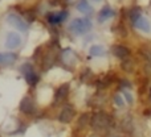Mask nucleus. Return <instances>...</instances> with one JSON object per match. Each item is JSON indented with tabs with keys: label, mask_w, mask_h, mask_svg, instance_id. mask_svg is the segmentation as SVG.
Here are the masks:
<instances>
[{
	"label": "nucleus",
	"mask_w": 151,
	"mask_h": 137,
	"mask_svg": "<svg viewBox=\"0 0 151 137\" xmlns=\"http://www.w3.org/2000/svg\"><path fill=\"white\" fill-rule=\"evenodd\" d=\"M91 29V21L88 18H74L70 24V31L76 34H85Z\"/></svg>",
	"instance_id": "f257e3e1"
},
{
	"label": "nucleus",
	"mask_w": 151,
	"mask_h": 137,
	"mask_svg": "<svg viewBox=\"0 0 151 137\" xmlns=\"http://www.w3.org/2000/svg\"><path fill=\"white\" fill-rule=\"evenodd\" d=\"M7 23L9 24V25H12L13 28L19 29L20 32H27V29H28V25H27L25 21H24L20 16L15 15V13H11V15L7 16Z\"/></svg>",
	"instance_id": "f03ea898"
},
{
	"label": "nucleus",
	"mask_w": 151,
	"mask_h": 137,
	"mask_svg": "<svg viewBox=\"0 0 151 137\" xmlns=\"http://www.w3.org/2000/svg\"><path fill=\"white\" fill-rule=\"evenodd\" d=\"M21 44V37L16 32H9L5 38V48L8 49H16Z\"/></svg>",
	"instance_id": "7ed1b4c3"
},
{
	"label": "nucleus",
	"mask_w": 151,
	"mask_h": 137,
	"mask_svg": "<svg viewBox=\"0 0 151 137\" xmlns=\"http://www.w3.org/2000/svg\"><path fill=\"white\" fill-rule=\"evenodd\" d=\"M133 20H134L135 26L139 31L146 32V33L150 32V23L146 17H143V16H141V15H137V16H133Z\"/></svg>",
	"instance_id": "20e7f679"
},
{
	"label": "nucleus",
	"mask_w": 151,
	"mask_h": 137,
	"mask_svg": "<svg viewBox=\"0 0 151 137\" xmlns=\"http://www.w3.org/2000/svg\"><path fill=\"white\" fill-rule=\"evenodd\" d=\"M21 71H23V74L25 75V79L28 80L31 84H33V83H36L37 80V77L36 74H35L33 69H32L31 65H28V63H25V65H23V67H21Z\"/></svg>",
	"instance_id": "39448f33"
},
{
	"label": "nucleus",
	"mask_w": 151,
	"mask_h": 137,
	"mask_svg": "<svg viewBox=\"0 0 151 137\" xmlns=\"http://www.w3.org/2000/svg\"><path fill=\"white\" fill-rule=\"evenodd\" d=\"M66 17H68V12H66V11H63V12H57V13L49 15L48 21H49L50 24H60V23H63V21H65Z\"/></svg>",
	"instance_id": "423d86ee"
},
{
	"label": "nucleus",
	"mask_w": 151,
	"mask_h": 137,
	"mask_svg": "<svg viewBox=\"0 0 151 137\" xmlns=\"http://www.w3.org/2000/svg\"><path fill=\"white\" fill-rule=\"evenodd\" d=\"M16 61V55L13 53H0V66L12 65Z\"/></svg>",
	"instance_id": "0eeeda50"
},
{
	"label": "nucleus",
	"mask_w": 151,
	"mask_h": 137,
	"mask_svg": "<svg viewBox=\"0 0 151 137\" xmlns=\"http://www.w3.org/2000/svg\"><path fill=\"white\" fill-rule=\"evenodd\" d=\"M113 16H114V11H113L110 7H104L101 9V12H99L98 21L99 23H105V21H107L109 18H111Z\"/></svg>",
	"instance_id": "6e6552de"
},
{
	"label": "nucleus",
	"mask_w": 151,
	"mask_h": 137,
	"mask_svg": "<svg viewBox=\"0 0 151 137\" xmlns=\"http://www.w3.org/2000/svg\"><path fill=\"white\" fill-rule=\"evenodd\" d=\"M77 9H78V12H81L82 15H90V13L93 12V8H91V5L89 4L86 0H80V1H78Z\"/></svg>",
	"instance_id": "1a4fd4ad"
},
{
	"label": "nucleus",
	"mask_w": 151,
	"mask_h": 137,
	"mask_svg": "<svg viewBox=\"0 0 151 137\" xmlns=\"http://www.w3.org/2000/svg\"><path fill=\"white\" fill-rule=\"evenodd\" d=\"M89 53H90V55H94V57H101V55L105 54V49L101 45H93L89 50Z\"/></svg>",
	"instance_id": "9d476101"
},
{
	"label": "nucleus",
	"mask_w": 151,
	"mask_h": 137,
	"mask_svg": "<svg viewBox=\"0 0 151 137\" xmlns=\"http://www.w3.org/2000/svg\"><path fill=\"white\" fill-rule=\"evenodd\" d=\"M72 116H73V111H70L69 108H65L63 112H61L60 120H61V121H64V123H68L69 120L72 119Z\"/></svg>",
	"instance_id": "9b49d317"
},
{
	"label": "nucleus",
	"mask_w": 151,
	"mask_h": 137,
	"mask_svg": "<svg viewBox=\"0 0 151 137\" xmlns=\"http://www.w3.org/2000/svg\"><path fill=\"white\" fill-rule=\"evenodd\" d=\"M114 102H115V104H117V106H119V107H122V106H123V100H122V98H121L119 95L115 96Z\"/></svg>",
	"instance_id": "f8f14e48"
},
{
	"label": "nucleus",
	"mask_w": 151,
	"mask_h": 137,
	"mask_svg": "<svg viewBox=\"0 0 151 137\" xmlns=\"http://www.w3.org/2000/svg\"><path fill=\"white\" fill-rule=\"evenodd\" d=\"M123 94H125V98L127 99V102H129V103H133V98H131V95H130V94H129L127 91H125V92H123Z\"/></svg>",
	"instance_id": "ddd939ff"
},
{
	"label": "nucleus",
	"mask_w": 151,
	"mask_h": 137,
	"mask_svg": "<svg viewBox=\"0 0 151 137\" xmlns=\"http://www.w3.org/2000/svg\"><path fill=\"white\" fill-rule=\"evenodd\" d=\"M93 1H101V0H93Z\"/></svg>",
	"instance_id": "4468645a"
}]
</instances>
